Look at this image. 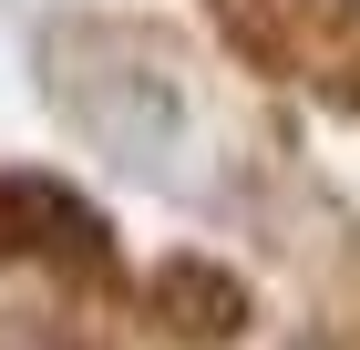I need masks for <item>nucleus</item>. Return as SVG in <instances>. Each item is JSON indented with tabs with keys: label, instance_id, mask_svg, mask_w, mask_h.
<instances>
[{
	"label": "nucleus",
	"instance_id": "f257e3e1",
	"mask_svg": "<svg viewBox=\"0 0 360 350\" xmlns=\"http://www.w3.org/2000/svg\"><path fill=\"white\" fill-rule=\"evenodd\" d=\"M155 299H165V309H195L186 330H237V320H248V299H237V278L195 268V258H175V268L155 278Z\"/></svg>",
	"mask_w": 360,
	"mask_h": 350
}]
</instances>
